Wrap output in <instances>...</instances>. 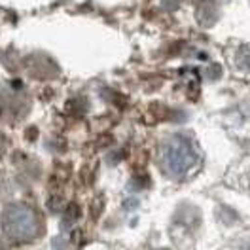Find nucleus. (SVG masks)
Listing matches in <instances>:
<instances>
[{
  "label": "nucleus",
  "instance_id": "1",
  "mask_svg": "<svg viewBox=\"0 0 250 250\" xmlns=\"http://www.w3.org/2000/svg\"><path fill=\"white\" fill-rule=\"evenodd\" d=\"M2 228H4L6 235L17 243L32 241L40 231L38 216L34 214L32 208L25 207V205L8 207L4 212V218H2Z\"/></svg>",
  "mask_w": 250,
  "mask_h": 250
},
{
  "label": "nucleus",
  "instance_id": "2",
  "mask_svg": "<svg viewBox=\"0 0 250 250\" xmlns=\"http://www.w3.org/2000/svg\"><path fill=\"white\" fill-rule=\"evenodd\" d=\"M161 161H163V169L172 174V176H184L195 167V150L193 146L180 137H174L165 144L163 154H161Z\"/></svg>",
  "mask_w": 250,
  "mask_h": 250
},
{
  "label": "nucleus",
  "instance_id": "3",
  "mask_svg": "<svg viewBox=\"0 0 250 250\" xmlns=\"http://www.w3.org/2000/svg\"><path fill=\"white\" fill-rule=\"evenodd\" d=\"M0 250H6V249H4V247H2V245H0Z\"/></svg>",
  "mask_w": 250,
  "mask_h": 250
},
{
  "label": "nucleus",
  "instance_id": "4",
  "mask_svg": "<svg viewBox=\"0 0 250 250\" xmlns=\"http://www.w3.org/2000/svg\"><path fill=\"white\" fill-rule=\"evenodd\" d=\"M249 250H250V247H249Z\"/></svg>",
  "mask_w": 250,
  "mask_h": 250
}]
</instances>
